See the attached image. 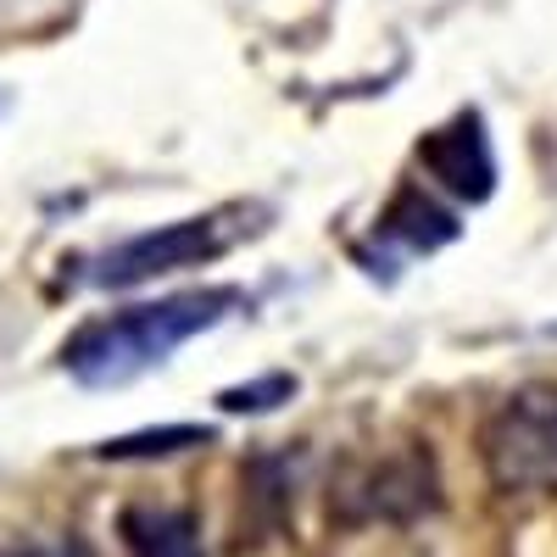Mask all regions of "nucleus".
I'll return each mask as SVG.
<instances>
[{
  "instance_id": "nucleus-5",
  "label": "nucleus",
  "mask_w": 557,
  "mask_h": 557,
  "mask_svg": "<svg viewBox=\"0 0 557 557\" xmlns=\"http://www.w3.org/2000/svg\"><path fill=\"white\" fill-rule=\"evenodd\" d=\"M418 162L430 168V178H441L451 196L462 201H485L491 196V178H496V162H491V139H485V123L474 112L451 117L446 128L418 139Z\"/></svg>"
},
{
  "instance_id": "nucleus-6",
  "label": "nucleus",
  "mask_w": 557,
  "mask_h": 557,
  "mask_svg": "<svg viewBox=\"0 0 557 557\" xmlns=\"http://www.w3.org/2000/svg\"><path fill=\"white\" fill-rule=\"evenodd\" d=\"M123 546L128 557H201V535L190 513H168V507H128Z\"/></svg>"
},
{
  "instance_id": "nucleus-1",
  "label": "nucleus",
  "mask_w": 557,
  "mask_h": 557,
  "mask_svg": "<svg viewBox=\"0 0 557 557\" xmlns=\"http://www.w3.org/2000/svg\"><path fill=\"white\" fill-rule=\"evenodd\" d=\"M240 307V290H184L168 301H146V307H123L112 318H96L62 346V368L78 385H128L134 374L168 362V351H178L184 341H196L201 330H212L218 318H228Z\"/></svg>"
},
{
  "instance_id": "nucleus-4",
  "label": "nucleus",
  "mask_w": 557,
  "mask_h": 557,
  "mask_svg": "<svg viewBox=\"0 0 557 557\" xmlns=\"http://www.w3.org/2000/svg\"><path fill=\"white\" fill-rule=\"evenodd\" d=\"M240 212H212V218H184V223H168L157 235H134L123 246H112L96 268H89V285H139V278H157V273H173V268H196V262H212L235 246L240 223H228Z\"/></svg>"
},
{
  "instance_id": "nucleus-2",
  "label": "nucleus",
  "mask_w": 557,
  "mask_h": 557,
  "mask_svg": "<svg viewBox=\"0 0 557 557\" xmlns=\"http://www.w3.org/2000/svg\"><path fill=\"white\" fill-rule=\"evenodd\" d=\"M480 457L502 491L557 496V385H519L480 430Z\"/></svg>"
},
{
  "instance_id": "nucleus-10",
  "label": "nucleus",
  "mask_w": 557,
  "mask_h": 557,
  "mask_svg": "<svg viewBox=\"0 0 557 557\" xmlns=\"http://www.w3.org/2000/svg\"><path fill=\"white\" fill-rule=\"evenodd\" d=\"M0 557H89L78 541H57V546H23V552H0Z\"/></svg>"
},
{
  "instance_id": "nucleus-3",
  "label": "nucleus",
  "mask_w": 557,
  "mask_h": 557,
  "mask_svg": "<svg viewBox=\"0 0 557 557\" xmlns=\"http://www.w3.org/2000/svg\"><path fill=\"white\" fill-rule=\"evenodd\" d=\"M435 507V462L424 446H401L385 457H351L330 485V513L346 524L418 519Z\"/></svg>"
},
{
  "instance_id": "nucleus-8",
  "label": "nucleus",
  "mask_w": 557,
  "mask_h": 557,
  "mask_svg": "<svg viewBox=\"0 0 557 557\" xmlns=\"http://www.w3.org/2000/svg\"><path fill=\"white\" fill-rule=\"evenodd\" d=\"M207 430H157V435H128V441H107L101 457H151V451H184L201 446Z\"/></svg>"
},
{
  "instance_id": "nucleus-9",
  "label": "nucleus",
  "mask_w": 557,
  "mask_h": 557,
  "mask_svg": "<svg viewBox=\"0 0 557 557\" xmlns=\"http://www.w3.org/2000/svg\"><path fill=\"white\" fill-rule=\"evenodd\" d=\"M268 396H290V380H285V374H273L268 385H251V391H228V396H223V407H235V412H240V407H273Z\"/></svg>"
},
{
  "instance_id": "nucleus-7",
  "label": "nucleus",
  "mask_w": 557,
  "mask_h": 557,
  "mask_svg": "<svg viewBox=\"0 0 557 557\" xmlns=\"http://www.w3.org/2000/svg\"><path fill=\"white\" fill-rule=\"evenodd\" d=\"M457 235V223L441 212V207H430L424 196H396V207L380 218V240L385 246H401L407 257H418V251H435V246H446Z\"/></svg>"
}]
</instances>
